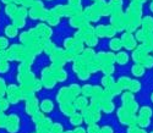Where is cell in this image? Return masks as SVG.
Instances as JSON below:
<instances>
[{
  "instance_id": "obj_10",
  "label": "cell",
  "mask_w": 153,
  "mask_h": 133,
  "mask_svg": "<svg viewBox=\"0 0 153 133\" xmlns=\"http://www.w3.org/2000/svg\"><path fill=\"white\" fill-rule=\"evenodd\" d=\"M86 99L85 98H79L77 100H76V108H79V109H82L83 106L86 105Z\"/></svg>"
},
{
  "instance_id": "obj_8",
  "label": "cell",
  "mask_w": 153,
  "mask_h": 133,
  "mask_svg": "<svg viewBox=\"0 0 153 133\" xmlns=\"http://www.w3.org/2000/svg\"><path fill=\"white\" fill-rule=\"evenodd\" d=\"M6 120H7V116L4 114V111H0V128L6 127Z\"/></svg>"
},
{
  "instance_id": "obj_11",
  "label": "cell",
  "mask_w": 153,
  "mask_h": 133,
  "mask_svg": "<svg viewBox=\"0 0 153 133\" xmlns=\"http://www.w3.org/2000/svg\"><path fill=\"white\" fill-rule=\"evenodd\" d=\"M7 45H9L7 39H6V38H4V37H0V50H4Z\"/></svg>"
},
{
  "instance_id": "obj_12",
  "label": "cell",
  "mask_w": 153,
  "mask_h": 133,
  "mask_svg": "<svg viewBox=\"0 0 153 133\" xmlns=\"http://www.w3.org/2000/svg\"><path fill=\"white\" fill-rule=\"evenodd\" d=\"M9 59V52L6 49L4 50H0V61H3V60H7Z\"/></svg>"
},
{
  "instance_id": "obj_4",
  "label": "cell",
  "mask_w": 153,
  "mask_h": 133,
  "mask_svg": "<svg viewBox=\"0 0 153 133\" xmlns=\"http://www.w3.org/2000/svg\"><path fill=\"white\" fill-rule=\"evenodd\" d=\"M41 109H42L44 112H49V111H52V110H53V103L50 101V100H48V99L43 100V101H42V104H41Z\"/></svg>"
},
{
  "instance_id": "obj_1",
  "label": "cell",
  "mask_w": 153,
  "mask_h": 133,
  "mask_svg": "<svg viewBox=\"0 0 153 133\" xmlns=\"http://www.w3.org/2000/svg\"><path fill=\"white\" fill-rule=\"evenodd\" d=\"M19 123H20V118L17 117V115H9L7 120H6V129L10 133H15L19 131Z\"/></svg>"
},
{
  "instance_id": "obj_9",
  "label": "cell",
  "mask_w": 153,
  "mask_h": 133,
  "mask_svg": "<svg viewBox=\"0 0 153 133\" xmlns=\"http://www.w3.org/2000/svg\"><path fill=\"white\" fill-rule=\"evenodd\" d=\"M120 45H121L120 41H117V39H113V41L110 42V48H111L113 50H118V49H120Z\"/></svg>"
},
{
  "instance_id": "obj_15",
  "label": "cell",
  "mask_w": 153,
  "mask_h": 133,
  "mask_svg": "<svg viewBox=\"0 0 153 133\" xmlns=\"http://www.w3.org/2000/svg\"><path fill=\"white\" fill-rule=\"evenodd\" d=\"M74 133H86V131L83 128H81V127H77V128L74 131Z\"/></svg>"
},
{
  "instance_id": "obj_5",
  "label": "cell",
  "mask_w": 153,
  "mask_h": 133,
  "mask_svg": "<svg viewBox=\"0 0 153 133\" xmlns=\"http://www.w3.org/2000/svg\"><path fill=\"white\" fill-rule=\"evenodd\" d=\"M10 101L6 98H0V111H6L9 109Z\"/></svg>"
},
{
  "instance_id": "obj_7",
  "label": "cell",
  "mask_w": 153,
  "mask_h": 133,
  "mask_svg": "<svg viewBox=\"0 0 153 133\" xmlns=\"http://www.w3.org/2000/svg\"><path fill=\"white\" fill-rule=\"evenodd\" d=\"M9 62L7 60H3L0 61V73H4V72H7L9 71Z\"/></svg>"
},
{
  "instance_id": "obj_2",
  "label": "cell",
  "mask_w": 153,
  "mask_h": 133,
  "mask_svg": "<svg viewBox=\"0 0 153 133\" xmlns=\"http://www.w3.org/2000/svg\"><path fill=\"white\" fill-rule=\"evenodd\" d=\"M26 111L32 115L37 112V99L36 98H30L27 101V106H26Z\"/></svg>"
},
{
  "instance_id": "obj_3",
  "label": "cell",
  "mask_w": 153,
  "mask_h": 133,
  "mask_svg": "<svg viewBox=\"0 0 153 133\" xmlns=\"http://www.w3.org/2000/svg\"><path fill=\"white\" fill-rule=\"evenodd\" d=\"M5 34H6V37H9V38H14V37L17 35V28L15 27L14 24L6 26V27H5Z\"/></svg>"
},
{
  "instance_id": "obj_6",
  "label": "cell",
  "mask_w": 153,
  "mask_h": 133,
  "mask_svg": "<svg viewBox=\"0 0 153 133\" xmlns=\"http://www.w3.org/2000/svg\"><path fill=\"white\" fill-rule=\"evenodd\" d=\"M71 123L72 125H80L81 123V121H82V117H81V115H79V114H74L72 116H71Z\"/></svg>"
},
{
  "instance_id": "obj_13",
  "label": "cell",
  "mask_w": 153,
  "mask_h": 133,
  "mask_svg": "<svg viewBox=\"0 0 153 133\" xmlns=\"http://www.w3.org/2000/svg\"><path fill=\"white\" fill-rule=\"evenodd\" d=\"M118 58H119V59H118V61H119L120 64H123V62L125 64V62L127 61V55H126V54H124V52L119 54V55H118Z\"/></svg>"
},
{
  "instance_id": "obj_14",
  "label": "cell",
  "mask_w": 153,
  "mask_h": 133,
  "mask_svg": "<svg viewBox=\"0 0 153 133\" xmlns=\"http://www.w3.org/2000/svg\"><path fill=\"white\" fill-rule=\"evenodd\" d=\"M60 131H61V125L60 123L53 125V133H59Z\"/></svg>"
}]
</instances>
